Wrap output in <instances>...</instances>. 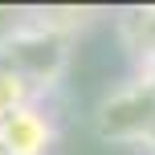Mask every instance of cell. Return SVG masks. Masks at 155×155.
Instances as JSON below:
<instances>
[{
    "mask_svg": "<svg viewBox=\"0 0 155 155\" xmlns=\"http://www.w3.org/2000/svg\"><path fill=\"white\" fill-rule=\"evenodd\" d=\"M151 155H155V151H151Z\"/></svg>",
    "mask_w": 155,
    "mask_h": 155,
    "instance_id": "1",
    "label": "cell"
}]
</instances>
